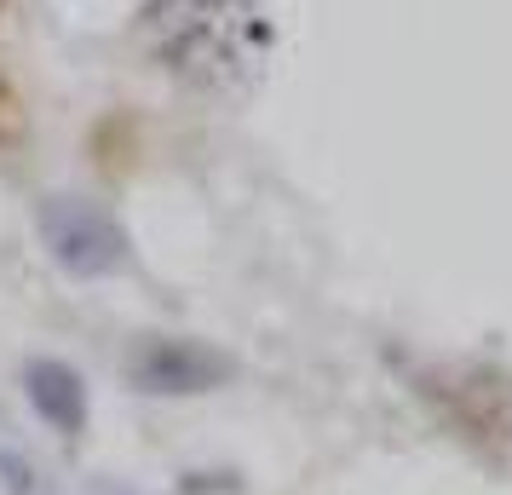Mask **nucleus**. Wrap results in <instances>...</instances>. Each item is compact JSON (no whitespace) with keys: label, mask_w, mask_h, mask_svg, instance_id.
Listing matches in <instances>:
<instances>
[{"label":"nucleus","mask_w":512,"mask_h":495,"mask_svg":"<svg viewBox=\"0 0 512 495\" xmlns=\"http://www.w3.org/2000/svg\"><path fill=\"white\" fill-rule=\"evenodd\" d=\"M139 41L185 87L248 93L271 52V18L265 0H144Z\"/></svg>","instance_id":"nucleus-1"},{"label":"nucleus","mask_w":512,"mask_h":495,"mask_svg":"<svg viewBox=\"0 0 512 495\" xmlns=\"http://www.w3.org/2000/svg\"><path fill=\"white\" fill-rule=\"evenodd\" d=\"M35 225H41L47 254L75 277H116L133 265V242L121 231V219L87 196H47Z\"/></svg>","instance_id":"nucleus-2"},{"label":"nucleus","mask_w":512,"mask_h":495,"mask_svg":"<svg viewBox=\"0 0 512 495\" xmlns=\"http://www.w3.org/2000/svg\"><path fill=\"white\" fill-rule=\"evenodd\" d=\"M236 375V363L208 340H179V334H156L127 357V380L150 392V398H190V392H213Z\"/></svg>","instance_id":"nucleus-3"},{"label":"nucleus","mask_w":512,"mask_h":495,"mask_svg":"<svg viewBox=\"0 0 512 495\" xmlns=\"http://www.w3.org/2000/svg\"><path fill=\"white\" fill-rule=\"evenodd\" d=\"M24 386H29L35 415H41L52 432H64V438H81V432H87V386H81V375H75L70 363L35 357L24 369Z\"/></svg>","instance_id":"nucleus-4"}]
</instances>
